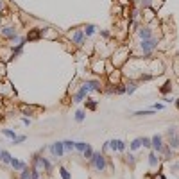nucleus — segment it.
<instances>
[{"mask_svg":"<svg viewBox=\"0 0 179 179\" xmlns=\"http://www.w3.org/2000/svg\"><path fill=\"white\" fill-rule=\"evenodd\" d=\"M156 47H158V38H154V36L149 38V39H142V43H140V49L145 56H149Z\"/></svg>","mask_w":179,"mask_h":179,"instance_id":"nucleus-1","label":"nucleus"},{"mask_svg":"<svg viewBox=\"0 0 179 179\" xmlns=\"http://www.w3.org/2000/svg\"><path fill=\"white\" fill-rule=\"evenodd\" d=\"M92 165L99 170V172H104L106 170V158H104V154H100V152H93V156H92Z\"/></svg>","mask_w":179,"mask_h":179,"instance_id":"nucleus-2","label":"nucleus"},{"mask_svg":"<svg viewBox=\"0 0 179 179\" xmlns=\"http://www.w3.org/2000/svg\"><path fill=\"white\" fill-rule=\"evenodd\" d=\"M34 165H36V168H38V170L43 167V168L47 170V172H50V168H52L50 161H49L47 158H43V156H34Z\"/></svg>","mask_w":179,"mask_h":179,"instance_id":"nucleus-3","label":"nucleus"},{"mask_svg":"<svg viewBox=\"0 0 179 179\" xmlns=\"http://www.w3.org/2000/svg\"><path fill=\"white\" fill-rule=\"evenodd\" d=\"M81 90L84 93H90V92H97V90H100V82L99 81H86L82 86H81Z\"/></svg>","mask_w":179,"mask_h":179,"instance_id":"nucleus-4","label":"nucleus"},{"mask_svg":"<svg viewBox=\"0 0 179 179\" xmlns=\"http://www.w3.org/2000/svg\"><path fill=\"white\" fill-rule=\"evenodd\" d=\"M150 147L158 154H161V150H163V138L160 136V134H154V136L150 138Z\"/></svg>","mask_w":179,"mask_h":179,"instance_id":"nucleus-5","label":"nucleus"},{"mask_svg":"<svg viewBox=\"0 0 179 179\" xmlns=\"http://www.w3.org/2000/svg\"><path fill=\"white\" fill-rule=\"evenodd\" d=\"M50 152H52L54 158H61L63 152H64V145H63V142H56V143H52V145H50Z\"/></svg>","mask_w":179,"mask_h":179,"instance_id":"nucleus-6","label":"nucleus"},{"mask_svg":"<svg viewBox=\"0 0 179 179\" xmlns=\"http://www.w3.org/2000/svg\"><path fill=\"white\" fill-rule=\"evenodd\" d=\"M107 145H109V149L113 150V152H115V150H120V152H122V150L125 149V143H124L122 140H111V142H107Z\"/></svg>","mask_w":179,"mask_h":179,"instance_id":"nucleus-7","label":"nucleus"},{"mask_svg":"<svg viewBox=\"0 0 179 179\" xmlns=\"http://www.w3.org/2000/svg\"><path fill=\"white\" fill-rule=\"evenodd\" d=\"M72 41L77 45V47H81V45L84 43V32H82V31H75V32L72 34Z\"/></svg>","mask_w":179,"mask_h":179,"instance_id":"nucleus-8","label":"nucleus"},{"mask_svg":"<svg viewBox=\"0 0 179 179\" xmlns=\"http://www.w3.org/2000/svg\"><path fill=\"white\" fill-rule=\"evenodd\" d=\"M0 32H2L6 38H11V39H16V38H18L14 27H4V29H0Z\"/></svg>","mask_w":179,"mask_h":179,"instance_id":"nucleus-9","label":"nucleus"},{"mask_svg":"<svg viewBox=\"0 0 179 179\" xmlns=\"http://www.w3.org/2000/svg\"><path fill=\"white\" fill-rule=\"evenodd\" d=\"M138 36H140L142 39H149V38H152V31H150L149 27H140V29H138Z\"/></svg>","mask_w":179,"mask_h":179,"instance_id":"nucleus-10","label":"nucleus"},{"mask_svg":"<svg viewBox=\"0 0 179 179\" xmlns=\"http://www.w3.org/2000/svg\"><path fill=\"white\" fill-rule=\"evenodd\" d=\"M149 165H150V168H156L160 165V158H158V154H156V152L149 154Z\"/></svg>","mask_w":179,"mask_h":179,"instance_id":"nucleus-11","label":"nucleus"},{"mask_svg":"<svg viewBox=\"0 0 179 179\" xmlns=\"http://www.w3.org/2000/svg\"><path fill=\"white\" fill-rule=\"evenodd\" d=\"M11 165H13L14 170H24V168H25V163H24V161H18V160H14V158H11Z\"/></svg>","mask_w":179,"mask_h":179,"instance_id":"nucleus-12","label":"nucleus"},{"mask_svg":"<svg viewBox=\"0 0 179 179\" xmlns=\"http://www.w3.org/2000/svg\"><path fill=\"white\" fill-rule=\"evenodd\" d=\"M0 160H2L4 163H11V154L7 150H0Z\"/></svg>","mask_w":179,"mask_h":179,"instance_id":"nucleus-13","label":"nucleus"},{"mask_svg":"<svg viewBox=\"0 0 179 179\" xmlns=\"http://www.w3.org/2000/svg\"><path fill=\"white\" fill-rule=\"evenodd\" d=\"M156 109H143V111H136L134 117H147V115H154Z\"/></svg>","mask_w":179,"mask_h":179,"instance_id":"nucleus-14","label":"nucleus"},{"mask_svg":"<svg viewBox=\"0 0 179 179\" xmlns=\"http://www.w3.org/2000/svg\"><path fill=\"white\" fill-rule=\"evenodd\" d=\"M82 154H84V158H86V160H92V156H93V149L90 147V143H88V145H86V149L82 150Z\"/></svg>","mask_w":179,"mask_h":179,"instance_id":"nucleus-15","label":"nucleus"},{"mask_svg":"<svg viewBox=\"0 0 179 179\" xmlns=\"http://www.w3.org/2000/svg\"><path fill=\"white\" fill-rule=\"evenodd\" d=\"M142 147V138H134L132 142H131V150H136V149H140Z\"/></svg>","mask_w":179,"mask_h":179,"instance_id":"nucleus-16","label":"nucleus"},{"mask_svg":"<svg viewBox=\"0 0 179 179\" xmlns=\"http://www.w3.org/2000/svg\"><path fill=\"white\" fill-rule=\"evenodd\" d=\"M39 36H41V31H39V29H34V31H31V32H29L27 39H38Z\"/></svg>","mask_w":179,"mask_h":179,"instance_id":"nucleus-17","label":"nucleus"},{"mask_svg":"<svg viewBox=\"0 0 179 179\" xmlns=\"http://www.w3.org/2000/svg\"><path fill=\"white\" fill-rule=\"evenodd\" d=\"M2 134H4V136H7V138H11V140L16 138V132L11 131V129H2Z\"/></svg>","mask_w":179,"mask_h":179,"instance_id":"nucleus-18","label":"nucleus"},{"mask_svg":"<svg viewBox=\"0 0 179 179\" xmlns=\"http://www.w3.org/2000/svg\"><path fill=\"white\" fill-rule=\"evenodd\" d=\"M136 88H138L136 84H134V82H131L129 86H125V93H127V95H132L134 92H136Z\"/></svg>","mask_w":179,"mask_h":179,"instance_id":"nucleus-19","label":"nucleus"},{"mask_svg":"<svg viewBox=\"0 0 179 179\" xmlns=\"http://www.w3.org/2000/svg\"><path fill=\"white\" fill-rule=\"evenodd\" d=\"M84 117H86V113H84L82 109H79L77 113H75V122H79V124H81V122L84 120Z\"/></svg>","mask_w":179,"mask_h":179,"instance_id":"nucleus-20","label":"nucleus"},{"mask_svg":"<svg viewBox=\"0 0 179 179\" xmlns=\"http://www.w3.org/2000/svg\"><path fill=\"white\" fill-rule=\"evenodd\" d=\"M84 92H82V90H79V92L75 93V97H74V102H82V99H84Z\"/></svg>","mask_w":179,"mask_h":179,"instance_id":"nucleus-21","label":"nucleus"},{"mask_svg":"<svg viewBox=\"0 0 179 179\" xmlns=\"http://www.w3.org/2000/svg\"><path fill=\"white\" fill-rule=\"evenodd\" d=\"M93 32H95V25H92V24L86 25V29H84V36H92Z\"/></svg>","mask_w":179,"mask_h":179,"instance_id":"nucleus-22","label":"nucleus"},{"mask_svg":"<svg viewBox=\"0 0 179 179\" xmlns=\"http://www.w3.org/2000/svg\"><path fill=\"white\" fill-rule=\"evenodd\" d=\"M63 145H64V149H68V150H74L75 149V142H70V140L63 142Z\"/></svg>","mask_w":179,"mask_h":179,"instance_id":"nucleus-23","label":"nucleus"},{"mask_svg":"<svg viewBox=\"0 0 179 179\" xmlns=\"http://www.w3.org/2000/svg\"><path fill=\"white\" fill-rule=\"evenodd\" d=\"M20 179H31V170L29 168H24L20 174Z\"/></svg>","mask_w":179,"mask_h":179,"instance_id":"nucleus-24","label":"nucleus"},{"mask_svg":"<svg viewBox=\"0 0 179 179\" xmlns=\"http://www.w3.org/2000/svg\"><path fill=\"white\" fill-rule=\"evenodd\" d=\"M59 174H61V179H70V174H68V170H66L64 167L59 168Z\"/></svg>","mask_w":179,"mask_h":179,"instance_id":"nucleus-25","label":"nucleus"},{"mask_svg":"<svg viewBox=\"0 0 179 179\" xmlns=\"http://www.w3.org/2000/svg\"><path fill=\"white\" fill-rule=\"evenodd\" d=\"M86 145H88L86 142H75V149H77L79 152H82V150L86 149Z\"/></svg>","mask_w":179,"mask_h":179,"instance_id":"nucleus-26","label":"nucleus"},{"mask_svg":"<svg viewBox=\"0 0 179 179\" xmlns=\"http://www.w3.org/2000/svg\"><path fill=\"white\" fill-rule=\"evenodd\" d=\"M31 179H39V170L38 168H32L31 170Z\"/></svg>","mask_w":179,"mask_h":179,"instance_id":"nucleus-27","label":"nucleus"},{"mask_svg":"<svg viewBox=\"0 0 179 179\" xmlns=\"http://www.w3.org/2000/svg\"><path fill=\"white\" fill-rule=\"evenodd\" d=\"M21 142H25V136L21 134V136H16L14 140H13V143H21Z\"/></svg>","mask_w":179,"mask_h":179,"instance_id":"nucleus-28","label":"nucleus"},{"mask_svg":"<svg viewBox=\"0 0 179 179\" xmlns=\"http://www.w3.org/2000/svg\"><path fill=\"white\" fill-rule=\"evenodd\" d=\"M142 145L143 147H150V138H142Z\"/></svg>","mask_w":179,"mask_h":179,"instance_id":"nucleus-29","label":"nucleus"},{"mask_svg":"<svg viewBox=\"0 0 179 179\" xmlns=\"http://www.w3.org/2000/svg\"><path fill=\"white\" fill-rule=\"evenodd\" d=\"M168 90H170V82H167V84H165V86L161 88V93H167Z\"/></svg>","mask_w":179,"mask_h":179,"instance_id":"nucleus-30","label":"nucleus"},{"mask_svg":"<svg viewBox=\"0 0 179 179\" xmlns=\"http://www.w3.org/2000/svg\"><path fill=\"white\" fill-rule=\"evenodd\" d=\"M88 107H90V109H95V107H97V104H95L93 100H90V102H88Z\"/></svg>","mask_w":179,"mask_h":179,"instance_id":"nucleus-31","label":"nucleus"},{"mask_svg":"<svg viewBox=\"0 0 179 179\" xmlns=\"http://www.w3.org/2000/svg\"><path fill=\"white\" fill-rule=\"evenodd\" d=\"M152 109H156V111H160V109H163V104H154V107Z\"/></svg>","mask_w":179,"mask_h":179,"instance_id":"nucleus-32","label":"nucleus"},{"mask_svg":"<svg viewBox=\"0 0 179 179\" xmlns=\"http://www.w3.org/2000/svg\"><path fill=\"white\" fill-rule=\"evenodd\" d=\"M127 161H129V163H131V165H132V163H134V156H132V154H129V156H127Z\"/></svg>","mask_w":179,"mask_h":179,"instance_id":"nucleus-33","label":"nucleus"},{"mask_svg":"<svg viewBox=\"0 0 179 179\" xmlns=\"http://www.w3.org/2000/svg\"><path fill=\"white\" fill-rule=\"evenodd\" d=\"M117 93H125V88H124V86H120V88H117Z\"/></svg>","mask_w":179,"mask_h":179,"instance_id":"nucleus-34","label":"nucleus"},{"mask_svg":"<svg viewBox=\"0 0 179 179\" xmlns=\"http://www.w3.org/2000/svg\"><path fill=\"white\" fill-rule=\"evenodd\" d=\"M154 179H165V177H163V174H156V175H154Z\"/></svg>","mask_w":179,"mask_h":179,"instance_id":"nucleus-35","label":"nucleus"},{"mask_svg":"<svg viewBox=\"0 0 179 179\" xmlns=\"http://www.w3.org/2000/svg\"><path fill=\"white\" fill-rule=\"evenodd\" d=\"M2 7H4V4H2V0H0V11H2Z\"/></svg>","mask_w":179,"mask_h":179,"instance_id":"nucleus-36","label":"nucleus"}]
</instances>
